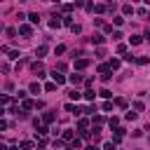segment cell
<instances>
[{
    "instance_id": "cell-1",
    "label": "cell",
    "mask_w": 150,
    "mask_h": 150,
    "mask_svg": "<svg viewBox=\"0 0 150 150\" xmlns=\"http://www.w3.org/2000/svg\"><path fill=\"white\" fill-rule=\"evenodd\" d=\"M31 70H33V73H38V78H45V75H42V73H45L42 61H33V63H31Z\"/></svg>"
},
{
    "instance_id": "cell-2",
    "label": "cell",
    "mask_w": 150,
    "mask_h": 150,
    "mask_svg": "<svg viewBox=\"0 0 150 150\" xmlns=\"http://www.w3.org/2000/svg\"><path fill=\"white\" fill-rule=\"evenodd\" d=\"M52 78H54V85H56V87H59V85H66V78H63L61 73H56V70H54V73H52Z\"/></svg>"
},
{
    "instance_id": "cell-3",
    "label": "cell",
    "mask_w": 150,
    "mask_h": 150,
    "mask_svg": "<svg viewBox=\"0 0 150 150\" xmlns=\"http://www.w3.org/2000/svg\"><path fill=\"white\" fill-rule=\"evenodd\" d=\"M19 33H21V35H26V38H28V35L33 33V28H31L28 24H21V26H19Z\"/></svg>"
},
{
    "instance_id": "cell-4",
    "label": "cell",
    "mask_w": 150,
    "mask_h": 150,
    "mask_svg": "<svg viewBox=\"0 0 150 150\" xmlns=\"http://www.w3.org/2000/svg\"><path fill=\"white\" fill-rule=\"evenodd\" d=\"M68 82H73V85H80V82H82V75H78V73L68 75Z\"/></svg>"
},
{
    "instance_id": "cell-5",
    "label": "cell",
    "mask_w": 150,
    "mask_h": 150,
    "mask_svg": "<svg viewBox=\"0 0 150 150\" xmlns=\"http://www.w3.org/2000/svg\"><path fill=\"white\" fill-rule=\"evenodd\" d=\"M91 42H94V45H103V42H106V38H103L101 33H96V35H91Z\"/></svg>"
},
{
    "instance_id": "cell-6",
    "label": "cell",
    "mask_w": 150,
    "mask_h": 150,
    "mask_svg": "<svg viewBox=\"0 0 150 150\" xmlns=\"http://www.w3.org/2000/svg\"><path fill=\"white\" fill-rule=\"evenodd\" d=\"M68 96H70V101H80V99H82V94H80L78 89H73V91H68Z\"/></svg>"
},
{
    "instance_id": "cell-7",
    "label": "cell",
    "mask_w": 150,
    "mask_h": 150,
    "mask_svg": "<svg viewBox=\"0 0 150 150\" xmlns=\"http://www.w3.org/2000/svg\"><path fill=\"white\" fill-rule=\"evenodd\" d=\"M87 66H89L87 59H78V61H75V68H78V70H82V68H87Z\"/></svg>"
},
{
    "instance_id": "cell-8",
    "label": "cell",
    "mask_w": 150,
    "mask_h": 150,
    "mask_svg": "<svg viewBox=\"0 0 150 150\" xmlns=\"http://www.w3.org/2000/svg\"><path fill=\"white\" fill-rule=\"evenodd\" d=\"M129 42H131V45H141V42H143V38H141V35H131V38H129Z\"/></svg>"
},
{
    "instance_id": "cell-9",
    "label": "cell",
    "mask_w": 150,
    "mask_h": 150,
    "mask_svg": "<svg viewBox=\"0 0 150 150\" xmlns=\"http://www.w3.org/2000/svg\"><path fill=\"white\" fill-rule=\"evenodd\" d=\"M49 26H52V28H59V26H61V16H54L52 21H49Z\"/></svg>"
},
{
    "instance_id": "cell-10",
    "label": "cell",
    "mask_w": 150,
    "mask_h": 150,
    "mask_svg": "<svg viewBox=\"0 0 150 150\" xmlns=\"http://www.w3.org/2000/svg\"><path fill=\"white\" fill-rule=\"evenodd\" d=\"M35 129H38V136H45L47 134V127L45 124H35Z\"/></svg>"
},
{
    "instance_id": "cell-11",
    "label": "cell",
    "mask_w": 150,
    "mask_h": 150,
    "mask_svg": "<svg viewBox=\"0 0 150 150\" xmlns=\"http://www.w3.org/2000/svg\"><path fill=\"white\" fill-rule=\"evenodd\" d=\"M82 96H85L87 101H94V96H96V94H94V89H87V91L82 94Z\"/></svg>"
},
{
    "instance_id": "cell-12",
    "label": "cell",
    "mask_w": 150,
    "mask_h": 150,
    "mask_svg": "<svg viewBox=\"0 0 150 150\" xmlns=\"http://www.w3.org/2000/svg\"><path fill=\"white\" fill-rule=\"evenodd\" d=\"M31 108H35V103L31 99H24V110H31Z\"/></svg>"
},
{
    "instance_id": "cell-13",
    "label": "cell",
    "mask_w": 150,
    "mask_h": 150,
    "mask_svg": "<svg viewBox=\"0 0 150 150\" xmlns=\"http://www.w3.org/2000/svg\"><path fill=\"white\" fill-rule=\"evenodd\" d=\"M28 19H31V24H40V16H38L35 12H31V14H28Z\"/></svg>"
},
{
    "instance_id": "cell-14",
    "label": "cell",
    "mask_w": 150,
    "mask_h": 150,
    "mask_svg": "<svg viewBox=\"0 0 150 150\" xmlns=\"http://www.w3.org/2000/svg\"><path fill=\"white\" fill-rule=\"evenodd\" d=\"M66 110H68V112H75V115H80V110H78V108H75L73 103H66Z\"/></svg>"
},
{
    "instance_id": "cell-15",
    "label": "cell",
    "mask_w": 150,
    "mask_h": 150,
    "mask_svg": "<svg viewBox=\"0 0 150 150\" xmlns=\"http://www.w3.org/2000/svg\"><path fill=\"white\" fill-rule=\"evenodd\" d=\"M108 68H112V70H117V68H120V61H117V59H110Z\"/></svg>"
},
{
    "instance_id": "cell-16",
    "label": "cell",
    "mask_w": 150,
    "mask_h": 150,
    "mask_svg": "<svg viewBox=\"0 0 150 150\" xmlns=\"http://www.w3.org/2000/svg\"><path fill=\"white\" fill-rule=\"evenodd\" d=\"M45 54H47V47H45V45L35 49V56H45Z\"/></svg>"
},
{
    "instance_id": "cell-17",
    "label": "cell",
    "mask_w": 150,
    "mask_h": 150,
    "mask_svg": "<svg viewBox=\"0 0 150 150\" xmlns=\"http://www.w3.org/2000/svg\"><path fill=\"white\" fill-rule=\"evenodd\" d=\"M28 89H31L33 94H40V89H42V87H40V85H38V82H33V85H31Z\"/></svg>"
},
{
    "instance_id": "cell-18",
    "label": "cell",
    "mask_w": 150,
    "mask_h": 150,
    "mask_svg": "<svg viewBox=\"0 0 150 150\" xmlns=\"http://www.w3.org/2000/svg\"><path fill=\"white\" fill-rule=\"evenodd\" d=\"M42 120L49 124V122H54V112H45V115H42Z\"/></svg>"
},
{
    "instance_id": "cell-19",
    "label": "cell",
    "mask_w": 150,
    "mask_h": 150,
    "mask_svg": "<svg viewBox=\"0 0 150 150\" xmlns=\"http://www.w3.org/2000/svg\"><path fill=\"white\" fill-rule=\"evenodd\" d=\"M63 141H73V129H66L63 131Z\"/></svg>"
},
{
    "instance_id": "cell-20",
    "label": "cell",
    "mask_w": 150,
    "mask_h": 150,
    "mask_svg": "<svg viewBox=\"0 0 150 150\" xmlns=\"http://www.w3.org/2000/svg\"><path fill=\"white\" fill-rule=\"evenodd\" d=\"M112 24H115V26H122V24H124V16H112Z\"/></svg>"
},
{
    "instance_id": "cell-21",
    "label": "cell",
    "mask_w": 150,
    "mask_h": 150,
    "mask_svg": "<svg viewBox=\"0 0 150 150\" xmlns=\"http://www.w3.org/2000/svg\"><path fill=\"white\" fill-rule=\"evenodd\" d=\"M19 145H21L24 150H31V148H33V143H31V141H21V143H19Z\"/></svg>"
},
{
    "instance_id": "cell-22",
    "label": "cell",
    "mask_w": 150,
    "mask_h": 150,
    "mask_svg": "<svg viewBox=\"0 0 150 150\" xmlns=\"http://www.w3.org/2000/svg\"><path fill=\"white\" fill-rule=\"evenodd\" d=\"M10 101H12V99L7 96V94H3V96H0V106H5V103H10Z\"/></svg>"
},
{
    "instance_id": "cell-23",
    "label": "cell",
    "mask_w": 150,
    "mask_h": 150,
    "mask_svg": "<svg viewBox=\"0 0 150 150\" xmlns=\"http://www.w3.org/2000/svg\"><path fill=\"white\" fill-rule=\"evenodd\" d=\"M122 12H124V14H134V7H131V5H124Z\"/></svg>"
},
{
    "instance_id": "cell-24",
    "label": "cell",
    "mask_w": 150,
    "mask_h": 150,
    "mask_svg": "<svg viewBox=\"0 0 150 150\" xmlns=\"http://www.w3.org/2000/svg\"><path fill=\"white\" fill-rule=\"evenodd\" d=\"M54 89H56L54 82H47V85H45V91H54Z\"/></svg>"
},
{
    "instance_id": "cell-25",
    "label": "cell",
    "mask_w": 150,
    "mask_h": 150,
    "mask_svg": "<svg viewBox=\"0 0 150 150\" xmlns=\"http://www.w3.org/2000/svg\"><path fill=\"white\" fill-rule=\"evenodd\" d=\"M115 106H117V108H127V101H124V99H117Z\"/></svg>"
},
{
    "instance_id": "cell-26",
    "label": "cell",
    "mask_w": 150,
    "mask_h": 150,
    "mask_svg": "<svg viewBox=\"0 0 150 150\" xmlns=\"http://www.w3.org/2000/svg\"><path fill=\"white\" fill-rule=\"evenodd\" d=\"M101 96H103V99H110V96H112V91H108V89H101Z\"/></svg>"
},
{
    "instance_id": "cell-27",
    "label": "cell",
    "mask_w": 150,
    "mask_h": 150,
    "mask_svg": "<svg viewBox=\"0 0 150 150\" xmlns=\"http://www.w3.org/2000/svg\"><path fill=\"white\" fill-rule=\"evenodd\" d=\"M143 108H145V106H143V103H141V101H136V103H134V110H138V112H141V110H143Z\"/></svg>"
},
{
    "instance_id": "cell-28",
    "label": "cell",
    "mask_w": 150,
    "mask_h": 150,
    "mask_svg": "<svg viewBox=\"0 0 150 150\" xmlns=\"http://www.w3.org/2000/svg\"><path fill=\"white\" fill-rule=\"evenodd\" d=\"M108 124H110V127H117V124H120V120H117V117H110V122H108Z\"/></svg>"
},
{
    "instance_id": "cell-29",
    "label": "cell",
    "mask_w": 150,
    "mask_h": 150,
    "mask_svg": "<svg viewBox=\"0 0 150 150\" xmlns=\"http://www.w3.org/2000/svg\"><path fill=\"white\" fill-rule=\"evenodd\" d=\"M103 10H106V5H94V12H99V14H101Z\"/></svg>"
},
{
    "instance_id": "cell-30",
    "label": "cell",
    "mask_w": 150,
    "mask_h": 150,
    "mask_svg": "<svg viewBox=\"0 0 150 150\" xmlns=\"http://www.w3.org/2000/svg\"><path fill=\"white\" fill-rule=\"evenodd\" d=\"M94 122H96V127H101V124H103V117H101V115H96V117H94Z\"/></svg>"
},
{
    "instance_id": "cell-31",
    "label": "cell",
    "mask_w": 150,
    "mask_h": 150,
    "mask_svg": "<svg viewBox=\"0 0 150 150\" xmlns=\"http://www.w3.org/2000/svg\"><path fill=\"white\" fill-rule=\"evenodd\" d=\"M103 150H115V145H112V141H110V143H103Z\"/></svg>"
},
{
    "instance_id": "cell-32",
    "label": "cell",
    "mask_w": 150,
    "mask_h": 150,
    "mask_svg": "<svg viewBox=\"0 0 150 150\" xmlns=\"http://www.w3.org/2000/svg\"><path fill=\"white\" fill-rule=\"evenodd\" d=\"M3 129H7V122H5V120H0V131H3Z\"/></svg>"
},
{
    "instance_id": "cell-33",
    "label": "cell",
    "mask_w": 150,
    "mask_h": 150,
    "mask_svg": "<svg viewBox=\"0 0 150 150\" xmlns=\"http://www.w3.org/2000/svg\"><path fill=\"white\" fill-rule=\"evenodd\" d=\"M145 38H148V40H150V28H148V31H145Z\"/></svg>"
},
{
    "instance_id": "cell-34",
    "label": "cell",
    "mask_w": 150,
    "mask_h": 150,
    "mask_svg": "<svg viewBox=\"0 0 150 150\" xmlns=\"http://www.w3.org/2000/svg\"><path fill=\"white\" fill-rule=\"evenodd\" d=\"M3 115H5V110H3V106H0V117H3Z\"/></svg>"
},
{
    "instance_id": "cell-35",
    "label": "cell",
    "mask_w": 150,
    "mask_h": 150,
    "mask_svg": "<svg viewBox=\"0 0 150 150\" xmlns=\"http://www.w3.org/2000/svg\"><path fill=\"white\" fill-rule=\"evenodd\" d=\"M0 150H7V145H3V143H0Z\"/></svg>"
},
{
    "instance_id": "cell-36",
    "label": "cell",
    "mask_w": 150,
    "mask_h": 150,
    "mask_svg": "<svg viewBox=\"0 0 150 150\" xmlns=\"http://www.w3.org/2000/svg\"><path fill=\"white\" fill-rule=\"evenodd\" d=\"M87 150H99V148H94V145H89V148H87Z\"/></svg>"
},
{
    "instance_id": "cell-37",
    "label": "cell",
    "mask_w": 150,
    "mask_h": 150,
    "mask_svg": "<svg viewBox=\"0 0 150 150\" xmlns=\"http://www.w3.org/2000/svg\"><path fill=\"white\" fill-rule=\"evenodd\" d=\"M68 150H73V148H68Z\"/></svg>"
}]
</instances>
